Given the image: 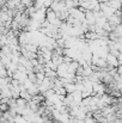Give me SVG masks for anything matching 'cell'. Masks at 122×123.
<instances>
[{"instance_id":"cell-1","label":"cell","mask_w":122,"mask_h":123,"mask_svg":"<svg viewBox=\"0 0 122 123\" xmlns=\"http://www.w3.org/2000/svg\"><path fill=\"white\" fill-rule=\"evenodd\" d=\"M78 68H79V63H78V61H72V62L68 65L67 73H70V74H76V72H77Z\"/></svg>"}]
</instances>
